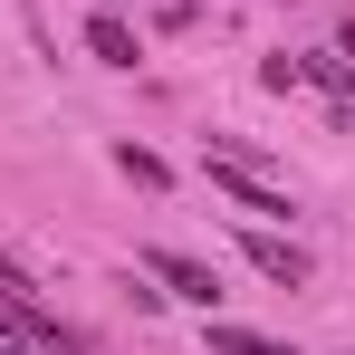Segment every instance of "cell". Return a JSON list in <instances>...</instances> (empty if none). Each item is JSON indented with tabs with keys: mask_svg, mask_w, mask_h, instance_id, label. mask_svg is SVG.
Listing matches in <instances>:
<instances>
[{
	"mask_svg": "<svg viewBox=\"0 0 355 355\" xmlns=\"http://www.w3.org/2000/svg\"><path fill=\"white\" fill-rule=\"evenodd\" d=\"M211 355H288V346H269V336H250V327H211Z\"/></svg>",
	"mask_w": 355,
	"mask_h": 355,
	"instance_id": "5",
	"label": "cell"
},
{
	"mask_svg": "<svg viewBox=\"0 0 355 355\" xmlns=\"http://www.w3.org/2000/svg\"><path fill=\"white\" fill-rule=\"evenodd\" d=\"M87 49H96L106 67H135V29H125L116 10H96V19H87Z\"/></svg>",
	"mask_w": 355,
	"mask_h": 355,
	"instance_id": "3",
	"label": "cell"
},
{
	"mask_svg": "<svg viewBox=\"0 0 355 355\" xmlns=\"http://www.w3.org/2000/svg\"><path fill=\"white\" fill-rule=\"evenodd\" d=\"M346 49H355V19H346Z\"/></svg>",
	"mask_w": 355,
	"mask_h": 355,
	"instance_id": "7",
	"label": "cell"
},
{
	"mask_svg": "<svg viewBox=\"0 0 355 355\" xmlns=\"http://www.w3.org/2000/svg\"><path fill=\"white\" fill-rule=\"evenodd\" d=\"M144 269H154V279H164V288H173V297H192V307H211V297H221V279H211L202 259H182V250H154Z\"/></svg>",
	"mask_w": 355,
	"mask_h": 355,
	"instance_id": "2",
	"label": "cell"
},
{
	"mask_svg": "<svg viewBox=\"0 0 355 355\" xmlns=\"http://www.w3.org/2000/svg\"><path fill=\"white\" fill-rule=\"evenodd\" d=\"M29 336H39V327H29L19 307H0V355H29Z\"/></svg>",
	"mask_w": 355,
	"mask_h": 355,
	"instance_id": "6",
	"label": "cell"
},
{
	"mask_svg": "<svg viewBox=\"0 0 355 355\" xmlns=\"http://www.w3.org/2000/svg\"><path fill=\"white\" fill-rule=\"evenodd\" d=\"M211 192H231L240 211H259V221H288V192H279V182H259L240 154H211Z\"/></svg>",
	"mask_w": 355,
	"mask_h": 355,
	"instance_id": "1",
	"label": "cell"
},
{
	"mask_svg": "<svg viewBox=\"0 0 355 355\" xmlns=\"http://www.w3.org/2000/svg\"><path fill=\"white\" fill-rule=\"evenodd\" d=\"M250 269H259V279H279V288H297V279H307V259H297L288 240H250Z\"/></svg>",
	"mask_w": 355,
	"mask_h": 355,
	"instance_id": "4",
	"label": "cell"
},
{
	"mask_svg": "<svg viewBox=\"0 0 355 355\" xmlns=\"http://www.w3.org/2000/svg\"><path fill=\"white\" fill-rule=\"evenodd\" d=\"M96 10H106V0H96Z\"/></svg>",
	"mask_w": 355,
	"mask_h": 355,
	"instance_id": "8",
	"label": "cell"
}]
</instances>
